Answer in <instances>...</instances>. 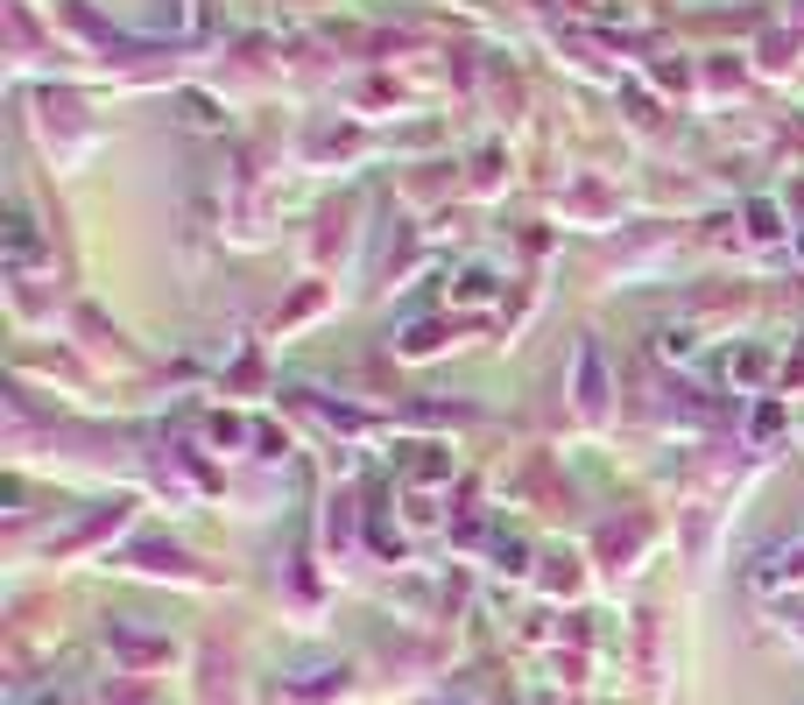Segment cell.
I'll list each match as a JSON object with an SVG mask.
<instances>
[{
	"label": "cell",
	"instance_id": "obj_1",
	"mask_svg": "<svg viewBox=\"0 0 804 705\" xmlns=\"http://www.w3.org/2000/svg\"><path fill=\"white\" fill-rule=\"evenodd\" d=\"M783 579H804V536H797V544H777L763 564H755V586H763V593H777Z\"/></svg>",
	"mask_w": 804,
	"mask_h": 705
},
{
	"label": "cell",
	"instance_id": "obj_2",
	"mask_svg": "<svg viewBox=\"0 0 804 705\" xmlns=\"http://www.w3.org/2000/svg\"><path fill=\"white\" fill-rule=\"evenodd\" d=\"M8 254H14V262H28V254H36V233H28V219H14V233H8Z\"/></svg>",
	"mask_w": 804,
	"mask_h": 705
}]
</instances>
